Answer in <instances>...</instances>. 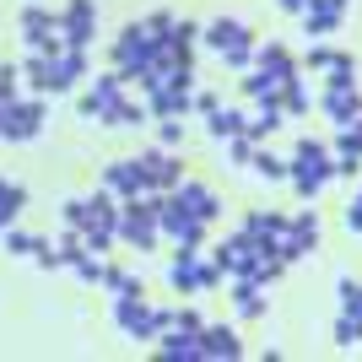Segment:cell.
<instances>
[{
  "instance_id": "obj_1",
  "label": "cell",
  "mask_w": 362,
  "mask_h": 362,
  "mask_svg": "<svg viewBox=\"0 0 362 362\" xmlns=\"http://www.w3.org/2000/svg\"><path fill=\"white\" fill-rule=\"evenodd\" d=\"M330 179H335V151H330V141L303 136L298 146H292V157H287V184L298 189L303 200H314Z\"/></svg>"
},
{
  "instance_id": "obj_2",
  "label": "cell",
  "mask_w": 362,
  "mask_h": 362,
  "mask_svg": "<svg viewBox=\"0 0 362 362\" xmlns=\"http://www.w3.org/2000/svg\"><path fill=\"white\" fill-rule=\"evenodd\" d=\"M200 44L211 49L222 65H233V71H249V65H255V33H249V22H238V16L206 22V28H200Z\"/></svg>"
},
{
  "instance_id": "obj_3",
  "label": "cell",
  "mask_w": 362,
  "mask_h": 362,
  "mask_svg": "<svg viewBox=\"0 0 362 362\" xmlns=\"http://www.w3.org/2000/svg\"><path fill=\"white\" fill-rule=\"evenodd\" d=\"M168 281H173L179 292H211L216 281H222V271H216V265H211L206 255H200V249H173Z\"/></svg>"
},
{
  "instance_id": "obj_4",
  "label": "cell",
  "mask_w": 362,
  "mask_h": 362,
  "mask_svg": "<svg viewBox=\"0 0 362 362\" xmlns=\"http://www.w3.org/2000/svg\"><path fill=\"white\" fill-rule=\"evenodd\" d=\"M206 227H211V222H200L189 206H179V200L168 195V206H163V238L173 243V249H200V243H206Z\"/></svg>"
},
{
  "instance_id": "obj_5",
  "label": "cell",
  "mask_w": 362,
  "mask_h": 362,
  "mask_svg": "<svg viewBox=\"0 0 362 362\" xmlns=\"http://www.w3.org/2000/svg\"><path fill=\"white\" fill-rule=\"evenodd\" d=\"M98 38V0H71L60 11V44L65 49H92Z\"/></svg>"
},
{
  "instance_id": "obj_6",
  "label": "cell",
  "mask_w": 362,
  "mask_h": 362,
  "mask_svg": "<svg viewBox=\"0 0 362 362\" xmlns=\"http://www.w3.org/2000/svg\"><path fill=\"white\" fill-rule=\"evenodd\" d=\"M114 319H119V330L130 341H157L163 325H157V308L146 298H114Z\"/></svg>"
},
{
  "instance_id": "obj_7",
  "label": "cell",
  "mask_w": 362,
  "mask_h": 362,
  "mask_svg": "<svg viewBox=\"0 0 362 362\" xmlns=\"http://www.w3.org/2000/svg\"><path fill=\"white\" fill-rule=\"evenodd\" d=\"M49 108H44V92L38 98H16L11 114H6V124H0V141H33L38 130H44Z\"/></svg>"
},
{
  "instance_id": "obj_8",
  "label": "cell",
  "mask_w": 362,
  "mask_h": 362,
  "mask_svg": "<svg viewBox=\"0 0 362 362\" xmlns=\"http://www.w3.org/2000/svg\"><path fill=\"white\" fill-rule=\"evenodd\" d=\"M124 92H130V81H124L119 71H103V76H98V81H92L87 92H81V114H87V119H98V124H103L108 114H114V103H119Z\"/></svg>"
},
{
  "instance_id": "obj_9",
  "label": "cell",
  "mask_w": 362,
  "mask_h": 362,
  "mask_svg": "<svg viewBox=\"0 0 362 362\" xmlns=\"http://www.w3.org/2000/svg\"><path fill=\"white\" fill-rule=\"evenodd\" d=\"M136 168H141V179H146V189H173L184 163H179L168 146H146V151L136 157Z\"/></svg>"
},
{
  "instance_id": "obj_10",
  "label": "cell",
  "mask_w": 362,
  "mask_h": 362,
  "mask_svg": "<svg viewBox=\"0 0 362 362\" xmlns=\"http://www.w3.org/2000/svg\"><path fill=\"white\" fill-rule=\"evenodd\" d=\"M22 71H28L33 92H44V98H60V92L76 87L71 76L60 71V60H54V54H28V60H22Z\"/></svg>"
},
{
  "instance_id": "obj_11",
  "label": "cell",
  "mask_w": 362,
  "mask_h": 362,
  "mask_svg": "<svg viewBox=\"0 0 362 362\" xmlns=\"http://www.w3.org/2000/svg\"><path fill=\"white\" fill-rule=\"evenodd\" d=\"M98 184H103L114 200H136L141 189H146V179H141V168H136V157H124V163H108L103 173H98Z\"/></svg>"
},
{
  "instance_id": "obj_12",
  "label": "cell",
  "mask_w": 362,
  "mask_h": 362,
  "mask_svg": "<svg viewBox=\"0 0 362 362\" xmlns=\"http://www.w3.org/2000/svg\"><path fill=\"white\" fill-rule=\"evenodd\" d=\"M314 103H319V114H325L330 124H346V119L362 114V92L357 87H319Z\"/></svg>"
},
{
  "instance_id": "obj_13",
  "label": "cell",
  "mask_w": 362,
  "mask_h": 362,
  "mask_svg": "<svg viewBox=\"0 0 362 362\" xmlns=\"http://www.w3.org/2000/svg\"><path fill=\"white\" fill-rule=\"evenodd\" d=\"M168 195L179 200V206H189V211L200 216V222H216V211H222V200H216V189H206L200 179H179Z\"/></svg>"
},
{
  "instance_id": "obj_14",
  "label": "cell",
  "mask_w": 362,
  "mask_h": 362,
  "mask_svg": "<svg viewBox=\"0 0 362 362\" xmlns=\"http://www.w3.org/2000/svg\"><path fill=\"white\" fill-rule=\"evenodd\" d=\"M200 357L206 362H233V357H243V341H238V330L233 325H206L200 330Z\"/></svg>"
},
{
  "instance_id": "obj_15",
  "label": "cell",
  "mask_w": 362,
  "mask_h": 362,
  "mask_svg": "<svg viewBox=\"0 0 362 362\" xmlns=\"http://www.w3.org/2000/svg\"><path fill=\"white\" fill-rule=\"evenodd\" d=\"M341 22H346V0H314V6L303 11V33H308V38H330Z\"/></svg>"
},
{
  "instance_id": "obj_16",
  "label": "cell",
  "mask_w": 362,
  "mask_h": 362,
  "mask_svg": "<svg viewBox=\"0 0 362 362\" xmlns=\"http://www.w3.org/2000/svg\"><path fill=\"white\" fill-rule=\"evenodd\" d=\"M281 124H287V108H281V98H271V103H255V108H249V119H243V136L259 146V141L276 136Z\"/></svg>"
},
{
  "instance_id": "obj_17",
  "label": "cell",
  "mask_w": 362,
  "mask_h": 362,
  "mask_svg": "<svg viewBox=\"0 0 362 362\" xmlns=\"http://www.w3.org/2000/svg\"><path fill=\"white\" fill-rule=\"evenodd\" d=\"M243 233H249L255 243H265V249H281V238H287V216H281V211H249Z\"/></svg>"
},
{
  "instance_id": "obj_18",
  "label": "cell",
  "mask_w": 362,
  "mask_h": 362,
  "mask_svg": "<svg viewBox=\"0 0 362 362\" xmlns=\"http://www.w3.org/2000/svg\"><path fill=\"white\" fill-rule=\"evenodd\" d=\"M255 65L265 76H276V81H292V76H298V60H292L281 44H255Z\"/></svg>"
},
{
  "instance_id": "obj_19",
  "label": "cell",
  "mask_w": 362,
  "mask_h": 362,
  "mask_svg": "<svg viewBox=\"0 0 362 362\" xmlns=\"http://www.w3.org/2000/svg\"><path fill=\"white\" fill-rule=\"evenodd\" d=\"M157 351H163V357H179V362H206L195 330H163L157 335Z\"/></svg>"
},
{
  "instance_id": "obj_20",
  "label": "cell",
  "mask_w": 362,
  "mask_h": 362,
  "mask_svg": "<svg viewBox=\"0 0 362 362\" xmlns=\"http://www.w3.org/2000/svg\"><path fill=\"white\" fill-rule=\"evenodd\" d=\"M314 98H319V92L308 87V81H303V71H298L287 87H281V108H287V119H303V114H314Z\"/></svg>"
},
{
  "instance_id": "obj_21",
  "label": "cell",
  "mask_w": 362,
  "mask_h": 362,
  "mask_svg": "<svg viewBox=\"0 0 362 362\" xmlns=\"http://www.w3.org/2000/svg\"><path fill=\"white\" fill-rule=\"evenodd\" d=\"M243 119H249L243 108H227V103H216L211 114H206V130H211L216 141H227V136H243Z\"/></svg>"
},
{
  "instance_id": "obj_22",
  "label": "cell",
  "mask_w": 362,
  "mask_h": 362,
  "mask_svg": "<svg viewBox=\"0 0 362 362\" xmlns=\"http://www.w3.org/2000/svg\"><path fill=\"white\" fill-rule=\"evenodd\" d=\"M281 87H287V81L265 76L259 65H249V76H243V98H249V103H271V98H281Z\"/></svg>"
},
{
  "instance_id": "obj_23",
  "label": "cell",
  "mask_w": 362,
  "mask_h": 362,
  "mask_svg": "<svg viewBox=\"0 0 362 362\" xmlns=\"http://www.w3.org/2000/svg\"><path fill=\"white\" fill-rule=\"evenodd\" d=\"M22 206H28V189L6 179V189H0V233H6V227H16V216H22Z\"/></svg>"
},
{
  "instance_id": "obj_24",
  "label": "cell",
  "mask_w": 362,
  "mask_h": 362,
  "mask_svg": "<svg viewBox=\"0 0 362 362\" xmlns=\"http://www.w3.org/2000/svg\"><path fill=\"white\" fill-rule=\"evenodd\" d=\"M249 168H255L259 179H271V184H287V157H276V151H259V146H255Z\"/></svg>"
},
{
  "instance_id": "obj_25",
  "label": "cell",
  "mask_w": 362,
  "mask_h": 362,
  "mask_svg": "<svg viewBox=\"0 0 362 362\" xmlns=\"http://www.w3.org/2000/svg\"><path fill=\"white\" fill-rule=\"evenodd\" d=\"M335 60H341V49H330V44H308V54L298 60V71H314V76H325Z\"/></svg>"
},
{
  "instance_id": "obj_26",
  "label": "cell",
  "mask_w": 362,
  "mask_h": 362,
  "mask_svg": "<svg viewBox=\"0 0 362 362\" xmlns=\"http://www.w3.org/2000/svg\"><path fill=\"white\" fill-rule=\"evenodd\" d=\"M108 292H114V298H146V287H141V276L119 271V265L108 271Z\"/></svg>"
},
{
  "instance_id": "obj_27",
  "label": "cell",
  "mask_w": 362,
  "mask_h": 362,
  "mask_svg": "<svg viewBox=\"0 0 362 362\" xmlns=\"http://www.w3.org/2000/svg\"><path fill=\"white\" fill-rule=\"evenodd\" d=\"M0 243H6V255H38V243H44V238H33V233H22V227H6Z\"/></svg>"
},
{
  "instance_id": "obj_28",
  "label": "cell",
  "mask_w": 362,
  "mask_h": 362,
  "mask_svg": "<svg viewBox=\"0 0 362 362\" xmlns=\"http://www.w3.org/2000/svg\"><path fill=\"white\" fill-rule=\"evenodd\" d=\"M151 124H157V146H168V151L184 146V119H151Z\"/></svg>"
},
{
  "instance_id": "obj_29",
  "label": "cell",
  "mask_w": 362,
  "mask_h": 362,
  "mask_svg": "<svg viewBox=\"0 0 362 362\" xmlns=\"http://www.w3.org/2000/svg\"><path fill=\"white\" fill-rule=\"evenodd\" d=\"M222 146H227V163H243V168H249V157H255V141H249V136H227Z\"/></svg>"
},
{
  "instance_id": "obj_30",
  "label": "cell",
  "mask_w": 362,
  "mask_h": 362,
  "mask_svg": "<svg viewBox=\"0 0 362 362\" xmlns=\"http://www.w3.org/2000/svg\"><path fill=\"white\" fill-rule=\"evenodd\" d=\"M357 341H362V325L341 314V319H335V346H357Z\"/></svg>"
},
{
  "instance_id": "obj_31",
  "label": "cell",
  "mask_w": 362,
  "mask_h": 362,
  "mask_svg": "<svg viewBox=\"0 0 362 362\" xmlns=\"http://www.w3.org/2000/svg\"><path fill=\"white\" fill-rule=\"evenodd\" d=\"M60 222L65 227H87L92 222V216H87V200H65V206H60Z\"/></svg>"
},
{
  "instance_id": "obj_32",
  "label": "cell",
  "mask_w": 362,
  "mask_h": 362,
  "mask_svg": "<svg viewBox=\"0 0 362 362\" xmlns=\"http://www.w3.org/2000/svg\"><path fill=\"white\" fill-rule=\"evenodd\" d=\"M173 330H195L200 335V330H206V319H200L195 308H173Z\"/></svg>"
},
{
  "instance_id": "obj_33",
  "label": "cell",
  "mask_w": 362,
  "mask_h": 362,
  "mask_svg": "<svg viewBox=\"0 0 362 362\" xmlns=\"http://www.w3.org/2000/svg\"><path fill=\"white\" fill-rule=\"evenodd\" d=\"M362 173V157H335V179H357Z\"/></svg>"
},
{
  "instance_id": "obj_34",
  "label": "cell",
  "mask_w": 362,
  "mask_h": 362,
  "mask_svg": "<svg viewBox=\"0 0 362 362\" xmlns=\"http://www.w3.org/2000/svg\"><path fill=\"white\" fill-rule=\"evenodd\" d=\"M346 227L362 233V184H357V195H351V206H346Z\"/></svg>"
},
{
  "instance_id": "obj_35",
  "label": "cell",
  "mask_w": 362,
  "mask_h": 362,
  "mask_svg": "<svg viewBox=\"0 0 362 362\" xmlns=\"http://www.w3.org/2000/svg\"><path fill=\"white\" fill-rule=\"evenodd\" d=\"M173 22H179V16H173V11H151V16H146V28L157 33V38H163V33L173 28Z\"/></svg>"
},
{
  "instance_id": "obj_36",
  "label": "cell",
  "mask_w": 362,
  "mask_h": 362,
  "mask_svg": "<svg viewBox=\"0 0 362 362\" xmlns=\"http://www.w3.org/2000/svg\"><path fill=\"white\" fill-rule=\"evenodd\" d=\"M216 103H222V98H216V92H195V114H211Z\"/></svg>"
},
{
  "instance_id": "obj_37",
  "label": "cell",
  "mask_w": 362,
  "mask_h": 362,
  "mask_svg": "<svg viewBox=\"0 0 362 362\" xmlns=\"http://www.w3.org/2000/svg\"><path fill=\"white\" fill-rule=\"evenodd\" d=\"M276 6H281V11H292V16H303L308 6H314V0H276Z\"/></svg>"
},
{
  "instance_id": "obj_38",
  "label": "cell",
  "mask_w": 362,
  "mask_h": 362,
  "mask_svg": "<svg viewBox=\"0 0 362 362\" xmlns=\"http://www.w3.org/2000/svg\"><path fill=\"white\" fill-rule=\"evenodd\" d=\"M0 189H6V179H0Z\"/></svg>"
}]
</instances>
